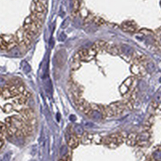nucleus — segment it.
<instances>
[{
	"label": "nucleus",
	"mask_w": 161,
	"mask_h": 161,
	"mask_svg": "<svg viewBox=\"0 0 161 161\" xmlns=\"http://www.w3.org/2000/svg\"><path fill=\"white\" fill-rule=\"evenodd\" d=\"M16 40L17 44L20 48H27L31 45L34 36L26 31L23 27L19 28L16 33Z\"/></svg>",
	"instance_id": "1"
},
{
	"label": "nucleus",
	"mask_w": 161,
	"mask_h": 161,
	"mask_svg": "<svg viewBox=\"0 0 161 161\" xmlns=\"http://www.w3.org/2000/svg\"><path fill=\"white\" fill-rule=\"evenodd\" d=\"M127 136V135L125 134V132L115 133L102 139V143L108 148H116L124 142Z\"/></svg>",
	"instance_id": "2"
},
{
	"label": "nucleus",
	"mask_w": 161,
	"mask_h": 161,
	"mask_svg": "<svg viewBox=\"0 0 161 161\" xmlns=\"http://www.w3.org/2000/svg\"><path fill=\"white\" fill-rule=\"evenodd\" d=\"M74 102L77 108H78V110H80V111L82 112L85 115H86L88 117L92 116L94 110L91 107V105L87 102H85L81 97L80 96L74 98Z\"/></svg>",
	"instance_id": "3"
},
{
	"label": "nucleus",
	"mask_w": 161,
	"mask_h": 161,
	"mask_svg": "<svg viewBox=\"0 0 161 161\" xmlns=\"http://www.w3.org/2000/svg\"><path fill=\"white\" fill-rule=\"evenodd\" d=\"M21 119L24 123L27 124L31 125L32 127H34L37 123L36 120V117H35L34 111L30 108H26V109H23L20 110V115H19Z\"/></svg>",
	"instance_id": "4"
},
{
	"label": "nucleus",
	"mask_w": 161,
	"mask_h": 161,
	"mask_svg": "<svg viewBox=\"0 0 161 161\" xmlns=\"http://www.w3.org/2000/svg\"><path fill=\"white\" fill-rule=\"evenodd\" d=\"M130 72L132 73L134 77H143L147 74V70L144 65L139 62H132L131 67H130Z\"/></svg>",
	"instance_id": "5"
},
{
	"label": "nucleus",
	"mask_w": 161,
	"mask_h": 161,
	"mask_svg": "<svg viewBox=\"0 0 161 161\" xmlns=\"http://www.w3.org/2000/svg\"><path fill=\"white\" fill-rule=\"evenodd\" d=\"M47 2L45 0H33L31 6L32 13H44L46 12Z\"/></svg>",
	"instance_id": "6"
},
{
	"label": "nucleus",
	"mask_w": 161,
	"mask_h": 161,
	"mask_svg": "<svg viewBox=\"0 0 161 161\" xmlns=\"http://www.w3.org/2000/svg\"><path fill=\"white\" fill-rule=\"evenodd\" d=\"M135 82V77H130L127 79H126L124 82L119 87V91L123 95L127 94V93L130 91V87H132Z\"/></svg>",
	"instance_id": "7"
},
{
	"label": "nucleus",
	"mask_w": 161,
	"mask_h": 161,
	"mask_svg": "<svg viewBox=\"0 0 161 161\" xmlns=\"http://www.w3.org/2000/svg\"><path fill=\"white\" fill-rule=\"evenodd\" d=\"M120 28L126 32L134 33L138 31V27L134 21H125L120 25Z\"/></svg>",
	"instance_id": "8"
},
{
	"label": "nucleus",
	"mask_w": 161,
	"mask_h": 161,
	"mask_svg": "<svg viewBox=\"0 0 161 161\" xmlns=\"http://www.w3.org/2000/svg\"><path fill=\"white\" fill-rule=\"evenodd\" d=\"M81 59H80L79 54L76 53L73 56V57L72 58L71 62H70V68H71L72 70H77L80 67V65H81Z\"/></svg>",
	"instance_id": "9"
},
{
	"label": "nucleus",
	"mask_w": 161,
	"mask_h": 161,
	"mask_svg": "<svg viewBox=\"0 0 161 161\" xmlns=\"http://www.w3.org/2000/svg\"><path fill=\"white\" fill-rule=\"evenodd\" d=\"M105 51H107L110 54H111L113 56H118V55H120L121 48L115 44H109L108 43Z\"/></svg>",
	"instance_id": "10"
},
{
	"label": "nucleus",
	"mask_w": 161,
	"mask_h": 161,
	"mask_svg": "<svg viewBox=\"0 0 161 161\" xmlns=\"http://www.w3.org/2000/svg\"><path fill=\"white\" fill-rule=\"evenodd\" d=\"M107 42L103 41V40H98V41H96L93 44V46L91 48H94L97 52H102V51H105L106 46H107Z\"/></svg>",
	"instance_id": "11"
},
{
	"label": "nucleus",
	"mask_w": 161,
	"mask_h": 161,
	"mask_svg": "<svg viewBox=\"0 0 161 161\" xmlns=\"http://www.w3.org/2000/svg\"><path fill=\"white\" fill-rule=\"evenodd\" d=\"M80 140L76 134H70V136L68 138V145L71 148H76L79 145Z\"/></svg>",
	"instance_id": "12"
},
{
	"label": "nucleus",
	"mask_w": 161,
	"mask_h": 161,
	"mask_svg": "<svg viewBox=\"0 0 161 161\" xmlns=\"http://www.w3.org/2000/svg\"><path fill=\"white\" fill-rule=\"evenodd\" d=\"M97 53L98 52L94 49V48H90L89 50L85 49V55L82 58V61H90L91 60L94 59L95 56H96Z\"/></svg>",
	"instance_id": "13"
},
{
	"label": "nucleus",
	"mask_w": 161,
	"mask_h": 161,
	"mask_svg": "<svg viewBox=\"0 0 161 161\" xmlns=\"http://www.w3.org/2000/svg\"><path fill=\"white\" fill-rule=\"evenodd\" d=\"M137 138H138V134L135 133H130V134H127V139H126V142H127V145L129 146H134L137 144Z\"/></svg>",
	"instance_id": "14"
},
{
	"label": "nucleus",
	"mask_w": 161,
	"mask_h": 161,
	"mask_svg": "<svg viewBox=\"0 0 161 161\" xmlns=\"http://www.w3.org/2000/svg\"><path fill=\"white\" fill-rule=\"evenodd\" d=\"M93 136H94L93 134H90L88 132H84L81 134L80 141L84 144H90L93 143Z\"/></svg>",
	"instance_id": "15"
},
{
	"label": "nucleus",
	"mask_w": 161,
	"mask_h": 161,
	"mask_svg": "<svg viewBox=\"0 0 161 161\" xmlns=\"http://www.w3.org/2000/svg\"><path fill=\"white\" fill-rule=\"evenodd\" d=\"M154 123V116H150L147 120L144 122V129L145 131H148L150 130V128L152 127V124Z\"/></svg>",
	"instance_id": "16"
},
{
	"label": "nucleus",
	"mask_w": 161,
	"mask_h": 161,
	"mask_svg": "<svg viewBox=\"0 0 161 161\" xmlns=\"http://www.w3.org/2000/svg\"><path fill=\"white\" fill-rule=\"evenodd\" d=\"M0 48L2 50H8L7 43L4 40L2 36H0Z\"/></svg>",
	"instance_id": "17"
},
{
	"label": "nucleus",
	"mask_w": 161,
	"mask_h": 161,
	"mask_svg": "<svg viewBox=\"0 0 161 161\" xmlns=\"http://www.w3.org/2000/svg\"><path fill=\"white\" fill-rule=\"evenodd\" d=\"M73 12L77 13L80 8V0H73Z\"/></svg>",
	"instance_id": "18"
},
{
	"label": "nucleus",
	"mask_w": 161,
	"mask_h": 161,
	"mask_svg": "<svg viewBox=\"0 0 161 161\" xmlns=\"http://www.w3.org/2000/svg\"><path fill=\"white\" fill-rule=\"evenodd\" d=\"M91 19H93V21H94V23H96V24H98V25H102V24H104V23H105V21H104L102 18L93 17V18H91Z\"/></svg>",
	"instance_id": "19"
},
{
	"label": "nucleus",
	"mask_w": 161,
	"mask_h": 161,
	"mask_svg": "<svg viewBox=\"0 0 161 161\" xmlns=\"http://www.w3.org/2000/svg\"><path fill=\"white\" fill-rule=\"evenodd\" d=\"M7 131V127L6 125L3 123H0V138L2 139V135H3L4 132Z\"/></svg>",
	"instance_id": "20"
},
{
	"label": "nucleus",
	"mask_w": 161,
	"mask_h": 161,
	"mask_svg": "<svg viewBox=\"0 0 161 161\" xmlns=\"http://www.w3.org/2000/svg\"><path fill=\"white\" fill-rule=\"evenodd\" d=\"M139 33H141V34H144V36H148V35H153L154 36V32L152 31H149L148 29H141Z\"/></svg>",
	"instance_id": "21"
},
{
	"label": "nucleus",
	"mask_w": 161,
	"mask_h": 161,
	"mask_svg": "<svg viewBox=\"0 0 161 161\" xmlns=\"http://www.w3.org/2000/svg\"><path fill=\"white\" fill-rule=\"evenodd\" d=\"M12 110H14V107L13 105H12V104H7V105L4 106V111L7 112V113L11 112Z\"/></svg>",
	"instance_id": "22"
},
{
	"label": "nucleus",
	"mask_w": 161,
	"mask_h": 161,
	"mask_svg": "<svg viewBox=\"0 0 161 161\" xmlns=\"http://www.w3.org/2000/svg\"><path fill=\"white\" fill-rule=\"evenodd\" d=\"M10 158H11V153H7L6 155H4L3 158L1 159V161H9Z\"/></svg>",
	"instance_id": "23"
},
{
	"label": "nucleus",
	"mask_w": 161,
	"mask_h": 161,
	"mask_svg": "<svg viewBox=\"0 0 161 161\" xmlns=\"http://www.w3.org/2000/svg\"><path fill=\"white\" fill-rule=\"evenodd\" d=\"M155 113H161V104H159L157 107H156V109H155Z\"/></svg>",
	"instance_id": "24"
},
{
	"label": "nucleus",
	"mask_w": 161,
	"mask_h": 161,
	"mask_svg": "<svg viewBox=\"0 0 161 161\" xmlns=\"http://www.w3.org/2000/svg\"><path fill=\"white\" fill-rule=\"evenodd\" d=\"M2 144H3V142H2V139L0 138V148L2 146Z\"/></svg>",
	"instance_id": "25"
},
{
	"label": "nucleus",
	"mask_w": 161,
	"mask_h": 161,
	"mask_svg": "<svg viewBox=\"0 0 161 161\" xmlns=\"http://www.w3.org/2000/svg\"><path fill=\"white\" fill-rule=\"evenodd\" d=\"M160 5H161V2H160Z\"/></svg>",
	"instance_id": "26"
}]
</instances>
